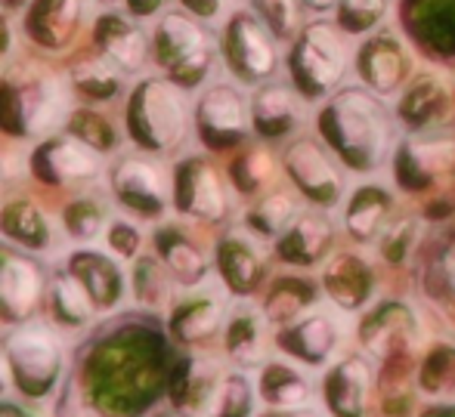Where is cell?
Returning <instances> with one entry per match:
<instances>
[{"label": "cell", "mask_w": 455, "mask_h": 417, "mask_svg": "<svg viewBox=\"0 0 455 417\" xmlns=\"http://www.w3.org/2000/svg\"><path fill=\"white\" fill-rule=\"evenodd\" d=\"M298 220V204L285 195V192H273V195L260 198L258 208L248 214V226L260 239H275L285 232L291 223Z\"/></svg>", "instance_id": "74e56055"}, {"label": "cell", "mask_w": 455, "mask_h": 417, "mask_svg": "<svg viewBox=\"0 0 455 417\" xmlns=\"http://www.w3.org/2000/svg\"><path fill=\"white\" fill-rule=\"evenodd\" d=\"M62 223L75 241H91L106 229V208L96 198H78L62 210Z\"/></svg>", "instance_id": "b9f144b4"}, {"label": "cell", "mask_w": 455, "mask_h": 417, "mask_svg": "<svg viewBox=\"0 0 455 417\" xmlns=\"http://www.w3.org/2000/svg\"><path fill=\"white\" fill-rule=\"evenodd\" d=\"M0 417H37V414L22 405H12V402H0Z\"/></svg>", "instance_id": "f5cc1de1"}, {"label": "cell", "mask_w": 455, "mask_h": 417, "mask_svg": "<svg viewBox=\"0 0 455 417\" xmlns=\"http://www.w3.org/2000/svg\"><path fill=\"white\" fill-rule=\"evenodd\" d=\"M31 170L47 185L87 183L100 173V152L75 139L72 133L62 139H47L31 155Z\"/></svg>", "instance_id": "2e32d148"}, {"label": "cell", "mask_w": 455, "mask_h": 417, "mask_svg": "<svg viewBox=\"0 0 455 417\" xmlns=\"http://www.w3.org/2000/svg\"><path fill=\"white\" fill-rule=\"evenodd\" d=\"M437 272H440V281H443L446 294H450V297L455 300V239L443 248V254H440Z\"/></svg>", "instance_id": "681fc988"}, {"label": "cell", "mask_w": 455, "mask_h": 417, "mask_svg": "<svg viewBox=\"0 0 455 417\" xmlns=\"http://www.w3.org/2000/svg\"><path fill=\"white\" fill-rule=\"evenodd\" d=\"M363 346L375 358H400L403 352L412 350V343L419 340V325L409 306L403 303H381L375 312L363 319L360 328Z\"/></svg>", "instance_id": "e0dca14e"}, {"label": "cell", "mask_w": 455, "mask_h": 417, "mask_svg": "<svg viewBox=\"0 0 455 417\" xmlns=\"http://www.w3.org/2000/svg\"><path fill=\"white\" fill-rule=\"evenodd\" d=\"M93 41L96 53H102L121 72H140L146 56H149V43H146L143 28L133 19L118 16V12L100 16V22L93 28Z\"/></svg>", "instance_id": "d6986e66"}, {"label": "cell", "mask_w": 455, "mask_h": 417, "mask_svg": "<svg viewBox=\"0 0 455 417\" xmlns=\"http://www.w3.org/2000/svg\"><path fill=\"white\" fill-rule=\"evenodd\" d=\"M156 250H158V256H162L164 266H168V272L186 287H196L198 281L208 275V260H204V254L192 245V241L186 239V232H180L177 226L158 229Z\"/></svg>", "instance_id": "f1b7e54d"}, {"label": "cell", "mask_w": 455, "mask_h": 417, "mask_svg": "<svg viewBox=\"0 0 455 417\" xmlns=\"http://www.w3.org/2000/svg\"><path fill=\"white\" fill-rule=\"evenodd\" d=\"M415 241H419V223L400 220L381 235V254L387 256V263H403Z\"/></svg>", "instance_id": "7dc6e473"}, {"label": "cell", "mask_w": 455, "mask_h": 417, "mask_svg": "<svg viewBox=\"0 0 455 417\" xmlns=\"http://www.w3.org/2000/svg\"><path fill=\"white\" fill-rule=\"evenodd\" d=\"M223 56L239 81L260 83L275 72V37L258 12H233L223 31Z\"/></svg>", "instance_id": "ba28073f"}, {"label": "cell", "mask_w": 455, "mask_h": 417, "mask_svg": "<svg viewBox=\"0 0 455 417\" xmlns=\"http://www.w3.org/2000/svg\"><path fill=\"white\" fill-rule=\"evenodd\" d=\"M108 248L115 250L118 256H137L140 254V232H137V226H131V223H124V220H115L112 226H108Z\"/></svg>", "instance_id": "c3c4849f"}, {"label": "cell", "mask_w": 455, "mask_h": 417, "mask_svg": "<svg viewBox=\"0 0 455 417\" xmlns=\"http://www.w3.org/2000/svg\"><path fill=\"white\" fill-rule=\"evenodd\" d=\"M180 4H183L186 10H189L196 19H204V22H208V19H217V16H220V12H223V4H227V0H180Z\"/></svg>", "instance_id": "f907efd6"}, {"label": "cell", "mask_w": 455, "mask_h": 417, "mask_svg": "<svg viewBox=\"0 0 455 417\" xmlns=\"http://www.w3.org/2000/svg\"><path fill=\"white\" fill-rule=\"evenodd\" d=\"M68 272L84 285L96 310H115L124 297V275H121L118 263L108 260L106 254L78 250V254L68 256Z\"/></svg>", "instance_id": "7402d4cb"}, {"label": "cell", "mask_w": 455, "mask_h": 417, "mask_svg": "<svg viewBox=\"0 0 455 417\" xmlns=\"http://www.w3.org/2000/svg\"><path fill=\"white\" fill-rule=\"evenodd\" d=\"M0 235H4L6 241H12V245L28 248V250H47L50 241H53L47 216L31 201H25V198L10 201L0 210Z\"/></svg>", "instance_id": "1f68e13d"}, {"label": "cell", "mask_w": 455, "mask_h": 417, "mask_svg": "<svg viewBox=\"0 0 455 417\" xmlns=\"http://www.w3.org/2000/svg\"><path fill=\"white\" fill-rule=\"evenodd\" d=\"M177 210L196 220H220L227 214V192L220 173L204 158H183L174 170Z\"/></svg>", "instance_id": "5bb4252c"}, {"label": "cell", "mask_w": 455, "mask_h": 417, "mask_svg": "<svg viewBox=\"0 0 455 417\" xmlns=\"http://www.w3.org/2000/svg\"><path fill=\"white\" fill-rule=\"evenodd\" d=\"M0 4H4V6H22L25 0H0Z\"/></svg>", "instance_id": "91938a15"}, {"label": "cell", "mask_w": 455, "mask_h": 417, "mask_svg": "<svg viewBox=\"0 0 455 417\" xmlns=\"http://www.w3.org/2000/svg\"><path fill=\"white\" fill-rule=\"evenodd\" d=\"M171 368L164 334L149 322L124 319L84 346L66 393L93 417H146L168 396Z\"/></svg>", "instance_id": "6da1fadb"}, {"label": "cell", "mask_w": 455, "mask_h": 417, "mask_svg": "<svg viewBox=\"0 0 455 417\" xmlns=\"http://www.w3.org/2000/svg\"><path fill=\"white\" fill-rule=\"evenodd\" d=\"M251 405H254L251 383H248L242 374H229L227 381H223L214 417H248L251 414Z\"/></svg>", "instance_id": "f6af8a7d"}, {"label": "cell", "mask_w": 455, "mask_h": 417, "mask_svg": "<svg viewBox=\"0 0 455 417\" xmlns=\"http://www.w3.org/2000/svg\"><path fill=\"white\" fill-rule=\"evenodd\" d=\"M390 216H394V198H390V192L381 189V185H363L350 198L344 223H347V232L356 241H375L387 232Z\"/></svg>", "instance_id": "83f0119b"}, {"label": "cell", "mask_w": 455, "mask_h": 417, "mask_svg": "<svg viewBox=\"0 0 455 417\" xmlns=\"http://www.w3.org/2000/svg\"><path fill=\"white\" fill-rule=\"evenodd\" d=\"M313 303V287L300 279H279L273 285L270 297H267V319L279 325L294 322L298 316H304V310Z\"/></svg>", "instance_id": "f35d334b"}, {"label": "cell", "mask_w": 455, "mask_h": 417, "mask_svg": "<svg viewBox=\"0 0 455 417\" xmlns=\"http://www.w3.org/2000/svg\"><path fill=\"white\" fill-rule=\"evenodd\" d=\"M304 121V96L294 83L270 81L251 99V127L264 139H282Z\"/></svg>", "instance_id": "ac0fdd59"}, {"label": "cell", "mask_w": 455, "mask_h": 417, "mask_svg": "<svg viewBox=\"0 0 455 417\" xmlns=\"http://www.w3.org/2000/svg\"><path fill=\"white\" fill-rule=\"evenodd\" d=\"M270 417H313V414H298V412H282V414H270Z\"/></svg>", "instance_id": "680465c9"}, {"label": "cell", "mask_w": 455, "mask_h": 417, "mask_svg": "<svg viewBox=\"0 0 455 417\" xmlns=\"http://www.w3.org/2000/svg\"><path fill=\"white\" fill-rule=\"evenodd\" d=\"M387 10V0H338L341 25L347 31H369Z\"/></svg>", "instance_id": "bcb514c9"}, {"label": "cell", "mask_w": 455, "mask_h": 417, "mask_svg": "<svg viewBox=\"0 0 455 417\" xmlns=\"http://www.w3.org/2000/svg\"><path fill=\"white\" fill-rule=\"evenodd\" d=\"M10 365H6V356H0V396L6 393V387H10Z\"/></svg>", "instance_id": "11a10c76"}, {"label": "cell", "mask_w": 455, "mask_h": 417, "mask_svg": "<svg viewBox=\"0 0 455 417\" xmlns=\"http://www.w3.org/2000/svg\"><path fill=\"white\" fill-rule=\"evenodd\" d=\"M331 245V223L319 214H304L279 235V256L294 266H313L325 256Z\"/></svg>", "instance_id": "484cf974"}, {"label": "cell", "mask_w": 455, "mask_h": 417, "mask_svg": "<svg viewBox=\"0 0 455 417\" xmlns=\"http://www.w3.org/2000/svg\"><path fill=\"white\" fill-rule=\"evenodd\" d=\"M10 53V25H6V19L0 16V59Z\"/></svg>", "instance_id": "db71d44e"}, {"label": "cell", "mask_w": 455, "mask_h": 417, "mask_svg": "<svg viewBox=\"0 0 455 417\" xmlns=\"http://www.w3.org/2000/svg\"><path fill=\"white\" fill-rule=\"evenodd\" d=\"M171 279L162 260L156 256H140L137 266H133V294H137V303L146 310H164L171 303Z\"/></svg>", "instance_id": "8d00e7d4"}, {"label": "cell", "mask_w": 455, "mask_h": 417, "mask_svg": "<svg viewBox=\"0 0 455 417\" xmlns=\"http://www.w3.org/2000/svg\"><path fill=\"white\" fill-rule=\"evenodd\" d=\"M264 316H260L254 306L242 303L233 310L227 322V352L233 362L245 365H258L264 358Z\"/></svg>", "instance_id": "d6a6232c"}, {"label": "cell", "mask_w": 455, "mask_h": 417, "mask_svg": "<svg viewBox=\"0 0 455 417\" xmlns=\"http://www.w3.org/2000/svg\"><path fill=\"white\" fill-rule=\"evenodd\" d=\"M425 417H455V405H437V408H431Z\"/></svg>", "instance_id": "6f0895ef"}, {"label": "cell", "mask_w": 455, "mask_h": 417, "mask_svg": "<svg viewBox=\"0 0 455 417\" xmlns=\"http://www.w3.org/2000/svg\"><path fill=\"white\" fill-rule=\"evenodd\" d=\"M371 269L365 266L360 256H338V260L329 263L325 269V291L344 310H360L365 300L371 297Z\"/></svg>", "instance_id": "f546056e"}, {"label": "cell", "mask_w": 455, "mask_h": 417, "mask_svg": "<svg viewBox=\"0 0 455 417\" xmlns=\"http://www.w3.org/2000/svg\"><path fill=\"white\" fill-rule=\"evenodd\" d=\"M300 4L310 10H329V6H338V0H300Z\"/></svg>", "instance_id": "9f6ffc18"}, {"label": "cell", "mask_w": 455, "mask_h": 417, "mask_svg": "<svg viewBox=\"0 0 455 417\" xmlns=\"http://www.w3.org/2000/svg\"><path fill=\"white\" fill-rule=\"evenodd\" d=\"M421 387L437 399H455V346H440L425 358Z\"/></svg>", "instance_id": "ab89813d"}, {"label": "cell", "mask_w": 455, "mask_h": 417, "mask_svg": "<svg viewBox=\"0 0 455 417\" xmlns=\"http://www.w3.org/2000/svg\"><path fill=\"white\" fill-rule=\"evenodd\" d=\"M319 130L344 164L363 173L375 170L394 143L387 108L363 87H347L331 96L329 106L319 112Z\"/></svg>", "instance_id": "7a4b0ae2"}, {"label": "cell", "mask_w": 455, "mask_h": 417, "mask_svg": "<svg viewBox=\"0 0 455 417\" xmlns=\"http://www.w3.org/2000/svg\"><path fill=\"white\" fill-rule=\"evenodd\" d=\"M360 75L365 78L371 90L378 96H390L403 87V78L409 75V56L394 37L381 35L365 41V47L360 50Z\"/></svg>", "instance_id": "cb8c5ba5"}, {"label": "cell", "mask_w": 455, "mask_h": 417, "mask_svg": "<svg viewBox=\"0 0 455 417\" xmlns=\"http://www.w3.org/2000/svg\"><path fill=\"white\" fill-rule=\"evenodd\" d=\"M68 133L75 139H81L84 146H91L102 155V152H112L118 146V133L108 124V118L91 112V108H78V112L68 118Z\"/></svg>", "instance_id": "60d3db41"}, {"label": "cell", "mask_w": 455, "mask_h": 417, "mask_svg": "<svg viewBox=\"0 0 455 417\" xmlns=\"http://www.w3.org/2000/svg\"><path fill=\"white\" fill-rule=\"evenodd\" d=\"M223 371L204 356H183L171 368L168 399L180 417H214L223 389Z\"/></svg>", "instance_id": "30bf717a"}, {"label": "cell", "mask_w": 455, "mask_h": 417, "mask_svg": "<svg viewBox=\"0 0 455 417\" xmlns=\"http://www.w3.org/2000/svg\"><path fill=\"white\" fill-rule=\"evenodd\" d=\"M270 177H273V158H270V152H264V149L245 152V155L233 164V183H235V189L245 192V195L264 189V185L270 183Z\"/></svg>", "instance_id": "ee69618b"}, {"label": "cell", "mask_w": 455, "mask_h": 417, "mask_svg": "<svg viewBox=\"0 0 455 417\" xmlns=\"http://www.w3.org/2000/svg\"><path fill=\"white\" fill-rule=\"evenodd\" d=\"M66 121V90L47 72H19L0 83V130L44 137Z\"/></svg>", "instance_id": "3957f363"}, {"label": "cell", "mask_w": 455, "mask_h": 417, "mask_svg": "<svg viewBox=\"0 0 455 417\" xmlns=\"http://www.w3.org/2000/svg\"><path fill=\"white\" fill-rule=\"evenodd\" d=\"M347 43L329 22H310L291 50V81L304 99L329 96L347 75Z\"/></svg>", "instance_id": "5b68a950"}, {"label": "cell", "mask_w": 455, "mask_h": 417, "mask_svg": "<svg viewBox=\"0 0 455 417\" xmlns=\"http://www.w3.org/2000/svg\"><path fill=\"white\" fill-rule=\"evenodd\" d=\"M279 346L307 365H323L338 346V328L325 316H307L279 334Z\"/></svg>", "instance_id": "4316f807"}, {"label": "cell", "mask_w": 455, "mask_h": 417, "mask_svg": "<svg viewBox=\"0 0 455 417\" xmlns=\"http://www.w3.org/2000/svg\"><path fill=\"white\" fill-rule=\"evenodd\" d=\"M220 322H223L220 300L208 297V294H198V297H189L174 306L168 328L180 343H202V340L214 337Z\"/></svg>", "instance_id": "4dcf8cb0"}, {"label": "cell", "mask_w": 455, "mask_h": 417, "mask_svg": "<svg viewBox=\"0 0 455 417\" xmlns=\"http://www.w3.org/2000/svg\"><path fill=\"white\" fill-rule=\"evenodd\" d=\"M285 170L310 201L323 204V208L341 201L344 177L331 161V152H325V146L316 139H294L285 149Z\"/></svg>", "instance_id": "8fae6325"}, {"label": "cell", "mask_w": 455, "mask_h": 417, "mask_svg": "<svg viewBox=\"0 0 455 417\" xmlns=\"http://www.w3.org/2000/svg\"><path fill=\"white\" fill-rule=\"evenodd\" d=\"M41 266L10 245H0V319L25 322L41 303Z\"/></svg>", "instance_id": "9a60e30c"}, {"label": "cell", "mask_w": 455, "mask_h": 417, "mask_svg": "<svg viewBox=\"0 0 455 417\" xmlns=\"http://www.w3.org/2000/svg\"><path fill=\"white\" fill-rule=\"evenodd\" d=\"M251 10L273 37H291L300 25V0H251Z\"/></svg>", "instance_id": "7bdbcfd3"}, {"label": "cell", "mask_w": 455, "mask_h": 417, "mask_svg": "<svg viewBox=\"0 0 455 417\" xmlns=\"http://www.w3.org/2000/svg\"><path fill=\"white\" fill-rule=\"evenodd\" d=\"M217 269H220V279L227 281L229 291L245 297V294H251L260 285L264 254H260V248L248 235L229 232L217 245Z\"/></svg>", "instance_id": "44dd1931"}, {"label": "cell", "mask_w": 455, "mask_h": 417, "mask_svg": "<svg viewBox=\"0 0 455 417\" xmlns=\"http://www.w3.org/2000/svg\"><path fill=\"white\" fill-rule=\"evenodd\" d=\"M68 78H72V87L78 90L84 99H93V102H108L121 90V68L112 66L102 53L78 59L68 68Z\"/></svg>", "instance_id": "836d02e7"}, {"label": "cell", "mask_w": 455, "mask_h": 417, "mask_svg": "<svg viewBox=\"0 0 455 417\" xmlns=\"http://www.w3.org/2000/svg\"><path fill=\"white\" fill-rule=\"evenodd\" d=\"M156 59L177 87H196L208 78L211 62H214V47L211 37L196 19L183 12H168L156 28Z\"/></svg>", "instance_id": "52a82bcc"}, {"label": "cell", "mask_w": 455, "mask_h": 417, "mask_svg": "<svg viewBox=\"0 0 455 417\" xmlns=\"http://www.w3.org/2000/svg\"><path fill=\"white\" fill-rule=\"evenodd\" d=\"M81 22V0H35L25 19V31L47 50H62Z\"/></svg>", "instance_id": "d4e9b609"}, {"label": "cell", "mask_w": 455, "mask_h": 417, "mask_svg": "<svg viewBox=\"0 0 455 417\" xmlns=\"http://www.w3.org/2000/svg\"><path fill=\"white\" fill-rule=\"evenodd\" d=\"M455 112L452 90L437 78H425L403 93L400 99V121H406L412 130H437Z\"/></svg>", "instance_id": "603a6c76"}, {"label": "cell", "mask_w": 455, "mask_h": 417, "mask_svg": "<svg viewBox=\"0 0 455 417\" xmlns=\"http://www.w3.org/2000/svg\"><path fill=\"white\" fill-rule=\"evenodd\" d=\"M168 0H127V16L133 19H149L156 16Z\"/></svg>", "instance_id": "816d5d0a"}, {"label": "cell", "mask_w": 455, "mask_h": 417, "mask_svg": "<svg viewBox=\"0 0 455 417\" xmlns=\"http://www.w3.org/2000/svg\"><path fill=\"white\" fill-rule=\"evenodd\" d=\"M323 393L335 417H363L371 393V368L363 358H344L329 371Z\"/></svg>", "instance_id": "ffe728a7"}, {"label": "cell", "mask_w": 455, "mask_h": 417, "mask_svg": "<svg viewBox=\"0 0 455 417\" xmlns=\"http://www.w3.org/2000/svg\"><path fill=\"white\" fill-rule=\"evenodd\" d=\"M196 127L202 143H208L211 149H227L245 139L251 127V108L233 83H214L198 99Z\"/></svg>", "instance_id": "9c48e42d"}, {"label": "cell", "mask_w": 455, "mask_h": 417, "mask_svg": "<svg viewBox=\"0 0 455 417\" xmlns=\"http://www.w3.org/2000/svg\"><path fill=\"white\" fill-rule=\"evenodd\" d=\"M4 356L16 387L28 399H44L53 393L62 374L60 340L44 325H22L4 340Z\"/></svg>", "instance_id": "8992f818"}, {"label": "cell", "mask_w": 455, "mask_h": 417, "mask_svg": "<svg viewBox=\"0 0 455 417\" xmlns=\"http://www.w3.org/2000/svg\"><path fill=\"white\" fill-rule=\"evenodd\" d=\"M260 396L264 402H270L273 408L282 412H294V408L310 402V383L304 381V374L291 368V365L270 362L260 374Z\"/></svg>", "instance_id": "e575fe53"}, {"label": "cell", "mask_w": 455, "mask_h": 417, "mask_svg": "<svg viewBox=\"0 0 455 417\" xmlns=\"http://www.w3.org/2000/svg\"><path fill=\"white\" fill-rule=\"evenodd\" d=\"M455 170V139L437 130H425L406 139L396 152V179L406 189H425L434 179Z\"/></svg>", "instance_id": "4fadbf2b"}, {"label": "cell", "mask_w": 455, "mask_h": 417, "mask_svg": "<svg viewBox=\"0 0 455 417\" xmlns=\"http://www.w3.org/2000/svg\"><path fill=\"white\" fill-rule=\"evenodd\" d=\"M112 195L131 214L156 220L168 210V183L158 164L146 158H121L112 167Z\"/></svg>", "instance_id": "7c38bea8"}, {"label": "cell", "mask_w": 455, "mask_h": 417, "mask_svg": "<svg viewBox=\"0 0 455 417\" xmlns=\"http://www.w3.org/2000/svg\"><path fill=\"white\" fill-rule=\"evenodd\" d=\"M50 306H53V316L60 319L62 325H68V328L87 325L96 312L91 294L84 291V285H81L68 269L62 275H56L53 287H50Z\"/></svg>", "instance_id": "d590c367"}, {"label": "cell", "mask_w": 455, "mask_h": 417, "mask_svg": "<svg viewBox=\"0 0 455 417\" xmlns=\"http://www.w3.org/2000/svg\"><path fill=\"white\" fill-rule=\"evenodd\" d=\"M127 130L140 149L168 152L186 133V99L174 81L149 78L131 93Z\"/></svg>", "instance_id": "277c9868"}]
</instances>
